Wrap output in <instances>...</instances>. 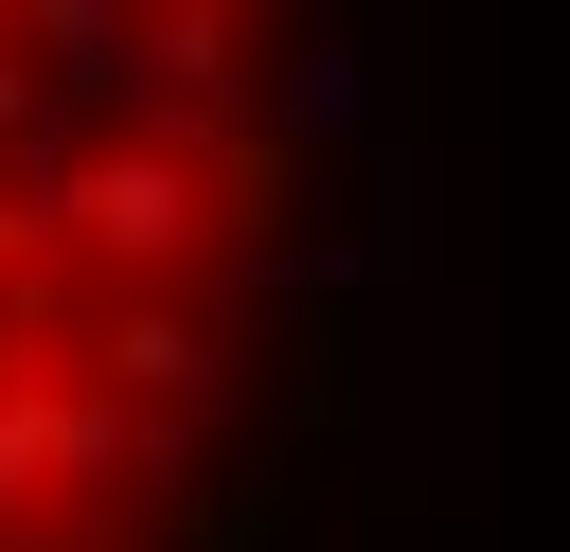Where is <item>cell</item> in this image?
Segmentation results:
<instances>
[{
	"mask_svg": "<svg viewBox=\"0 0 570 552\" xmlns=\"http://www.w3.org/2000/svg\"><path fill=\"white\" fill-rule=\"evenodd\" d=\"M321 71L232 0H0V552H196L303 303Z\"/></svg>",
	"mask_w": 570,
	"mask_h": 552,
	"instance_id": "1",
	"label": "cell"
}]
</instances>
